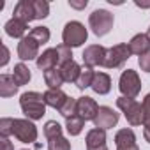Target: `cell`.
Instances as JSON below:
<instances>
[{
    "mask_svg": "<svg viewBox=\"0 0 150 150\" xmlns=\"http://www.w3.org/2000/svg\"><path fill=\"white\" fill-rule=\"evenodd\" d=\"M21 111L28 120H41L46 115V103L44 96L39 92H25L20 97Z\"/></svg>",
    "mask_w": 150,
    "mask_h": 150,
    "instance_id": "6da1fadb",
    "label": "cell"
},
{
    "mask_svg": "<svg viewBox=\"0 0 150 150\" xmlns=\"http://www.w3.org/2000/svg\"><path fill=\"white\" fill-rule=\"evenodd\" d=\"M87 37H88V32H87L85 25L80 21H69V23H65V27L62 30V41L69 48L81 46L87 41Z\"/></svg>",
    "mask_w": 150,
    "mask_h": 150,
    "instance_id": "7a4b0ae2",
    "label": "cell"
},
{
    "mask_svg": "<svg viewBox=\"0 0 150 150\" xmlns=\"http://www.w3.org/2000/svg\"><path fill=\"white\" fill-rule=\"evenodd\" d=\"M117 106L122 110V113L125 115L127 122L136 127V125H141L143 124V106L141 103H138L136 99H131V97H118L117 99Z\"/></svg>",
    "mask_w": 150,
    "mask_h": 150,
    "instance_id": "3957f363",
    "label": "cell"
},
{
    "mask_svg": "<svg viewBox=\"0 0 150 150\" xmlns=\"http://www.w3.org/2000/svg\"><path fill=\"white\" fill-rule=\"evenodd\" d=\"M113 14L106 9H96L90 16H88V25L92 28V32L101 37V35H106L111 28H113Z\"/></svg>",
    "mask_w": 150,
    "mask_h": 150,
    "instance_id": "277c9868",
    "label": "cell"
},
{
    "mask_svg": "<svg viewBox=\"0 0 150 150\" xmlns=\"http://www.w3.org/2000/svg\"><path fill=\"white\" fill-rule=\"evenodd\" d=\"M118 90L122 92L124 97H138V94L141 92V80L138 76V72L132 69H127L120 74V80H118Z\"/></svg>",
    "mask_w": 150,
    "mask_h": 150,
    "instance_id": "5b68a950",
    "label": "cell"
},
{
    "mask_svg": "<svg viewBox=\"0 0 150 150\" xmlns=\"http://www.w3.org/2000/svg\"><path fill=\"white\" fill-rule=\"evenodd\" d=\"M131 55H132V53H131V50H129V44H125V42L115 44V46L110 48L108 53H106L104 67H106V69H118V67H122V65L127 62V58H129Z\"/></svg>",
    "mask_w": 150,
    "mask_h": 150,
    "instance_id": "8992f818",
    "label": "cell"
},
{
    "mask_svg": "<svg viewBox=\"0 0 150 150\" xmlns=\"http://www.w3.org/2000/svg\"><path fill=\"white\" fill-rule=\"evenodd\" d=\"M13 134L21 143H34L37 139V127L28 118H14V129Z\"/></svg>",
    "mask_w": 150,
    "mask_h": 150,
    "instance_id": "52a82bcc",
    "label": "cell"
},
{
    "mask_svg": "<svg viewBox=\"0 0 150 150\" xmlns=\"http://www.w3.org/2000/svg\"><path fill=\"white\" fill-rule=\"evenodd\" d=\"M39 42L28 34L18 42V58L20 60H37L39 58Z\"/></svg>",
    "mask_w": 150,
    "mask_h": 150,
    "instance_id": "ba28073f",
    "label": "cell"
},
{
    "mask_svg": "<svg viewBox=\"0 0 150 150\" xmlns=\"http://www.w3.org/2000/svg\"><path fill=\"white\" fill-rule=\"evenodd\" d=\"M106 53L108 50L101 44H90L85 48L83 51V64L85 67H96V65H104V60H106Z\"/></svg>",
    "mask_w": 150,
    "mask_h": 150,
    "instance_id": "9c48e42d",
    "label": "cell"
},
{
    "mask_svg": "<svg viewBox=\"0 0 150 150\" xmlns=\"http://www.w3.org/2000/svg\"><path fill=\"white\" fill-rule=\"evenodd\" d=\"M118 118H120V115H118L113 108H110V106H101L99 111H97V117L94 118V125H96L97 129L106 131V129L115 127V125L118 124Z\"/></svg>",
    "mask_w": 150,
    "mask_h": 150,
    "instance_id": "30bf717a",
    "label": "cell"
},
{
    "mask_svg": "<svg viewBox=\"0 0 150 150\" xmlns=\"http://www.w3.org/2000/svg\"><path fill=\"white\" fill-rule=\"evenodd\" d=\"M99 104L96 103V99L88 97V96H83L78 99V115L87 122V120H92L97 117V111H99Z\"/></svg>",
    "mask_w": 150,
    "mask_h": 150,
    "instance_id": "8fae6325",
    "label": "cell"
},
{
    "mask_svg": "<svg viewBox=\"0 0 150 150\" xmlns=\"http://www.w3.org/2000/svg\"><path fill=\"white\" fill-rule=\"evenodd\" d=\"M85 141H87V150H110L106 145V131L103 129H97V127L90 129L87 132Z\"/></svg>",
    "mask_w": 150,
    "mask_h": 150,
    "instance_id": "7c38bea8",
    "label": "cell"
},
{
    "mask_svg": "<svg viewBox=\"0 0 150 150\" xmlns=\"http://www.w3.org/2000/svg\"><path fill=\"white\" fill-rule=\"evenodd\" d=\"M13 18H18L25 23L35 20V14H34V2L32 0H20V2L14 6V11H13Z\"/></svg>",
    "mask_w": 150,
    "mask_h": 150,
    "instance_id": "4fadbf2b",
    "label": "cell"
},
{
    "mask_svg": "<svg viewBox=\"0 0 150 150\" xmlns=\"http://www.w3.org/2000/svg\"><path fill=\"white\" fill-rule=\"evenodd\" d=\"M35 64H37V67L41 69V71H50V69H53V67H57V64H58V53H57V48H48V50H44L41 55H39V58L35 60Z\"/></svg>",
    "mask_w": 150,
    "mask_h": 150,
    "instance_id": "5bb4252c",
    "label": "cell"
},
{
    "mask_svg": "<svg viewBox=\"0 0 150 150\" xmlns=\"http://www.w3.org/2000/svg\"><path fill=\"white\" fill-rule=\"evenodd\" d=\"M129 50H131L132 55H138V57L148 53L150 51V39H148V35L146 34H136L129 41Z\"/></svg>",
    "mask_w": 150,
    "mask_h": 150,
    "instance_id": "9a60e30c",
    "label": "cell"
},
{
    "mask_svg": "<svg viewBox=\"0 0 150 150\" xmlns=\"http://www.w3.org/2000/svg\"><path fill=\"white\" fill-rule=\"evenodd\" d=\"M44 103H46V106H51V108H55V110H60L62 106H64V103L67 101V94L65 92H62L60 88H48L44 94Z\"/></svg>",
    "mask_w": 150,
    "mask_h": 150,
    "instance_id": "2e32d148",
    "label": "cell"
},
{
    "mask_svg": "<svg viewBox=\"0 0 150 150\" xmlns=\"http://www.w3.org/2000/svg\"><path fill=\"white\" fill-rule=\"evenodd\" d=\"M27 27H28V23H25V21H21V20H18V18H11L7 23H6V34L9 35V37H13V39H23L25 37V32H27Z\"/></svg>",
    "mask_w": 150,
    "mask_h": 150,
    "instance_id": "e0dca14e",
    "label": "cell"
},
{
    "mask_svg": "<svg viewBox=\"0 0 150 150\" xmlns=\"http://www.w3.org/2000/svg\"><path fill=\"white\" fill-rule=\"evenodd\" d=\"M58 69H60V72H62V78H64L65 83H76V80L80 78V72H81L80 64L74 62V60L65 62V64L60 65Z\"/></svg>",
    "mask_w": 150,
    "mask_h": 150,
    "instance_id": "ac0fdd59",
    "label": "cell"
},
{
    "mask_svg": "<svg viewBox=\"0 0 150 150\" xmlns=\"http://www.w3.org/2000/svg\"><path fill=\"white\" fill-rule=\"evenodd\" d=\"M90 88L96 94H99V96H106L111 90V78L108 76L106 72H96V78H94Z\"/></svg>",
    "mask_w": 150,
    "mask_h": 150,
    "instance_id": "d6986e66",
    "label": "cell"
},
{
    "mask_svg": "<svg viewBox=\"0 0 150 150\" xmlns=\"http://www.w3.org/2000/svg\"><path fill=\"white\" fill-rule=\"evenodd\" d=\"M18 92V85L13 78V74H2L0 76V96L2 97H13Z\"/></svg>",
    "mask_w": 150,
    "mask_h": 150,
    "instance_id": "ffe728a7",
    "label": "cell"
},
{
    "mask_svg": "<svg viewBox=\"0 0 150 150\" xmlns=\"http://www.w3.org/2000/svg\"><path fill=\"white\" fill-rule=\"evenodd\" d=\"M115 145L117 148L120 146H131V145H136V134L132 129L125 127V129H120L117 134H115Z\"/></svg>",
    "mask_w": 150,
    "mask_h": 150,
    "instance_id": "44dd1931",
    "label": "cell"
},
{
    "mask_svg": "<svg viewBox=\"0 0 150 150\" xmlns=\"http://www.w3.org/2000/svg\"><path fill=\"white\" fill-rule=\"evenodd\" d=\"M13 78H14V81H16V85H18V87L27 85V83L30 81V78H32L30 69H28L23 62H21V64H16V65H14V69H13Z\"/></svg>",
    "mask_w": 150,
    "mask_h": 150,
    "instance_id": "7402d4cb",
    "label": "cell"
},
{
    "mask_svg": "<svg viewBox=\"0 0 150 150\" xmlns=\"http://www.w3.org/2000/svg\"><path fill=\"white\" fill-rule=\"evenodd\" d=\"M44 83H46L50 88H60V87L65 83V81H64V78H62L60 69L53 67V69L46 71V72H44Z\"/></svg>",
    "mask_w": 150,
    "mask_h": 150,
    "instance_id": "603a6c76",
    "label": "cell"
},
{
    "mask_svg": "<svg viewBox=\"0 0 150 150\" xmlns=\"http://www.w3.org/2000/svg\"><path fill=\"white\" fill-rule=\"evenodd\" d=\"M94 78H96V72H94V69H92V67H81L80 78L76 80V83H74V85H76L80 90H85V88L92 87Z\"/></svg>",
    "mask_w": 150,
    "mask_h": 150,
    "instance_id": "cb8c5ba5",
    "label": "cell"
},
{
    "mask_svg": "<svg viewBox=\"0 0 150 150\" xmlns=\"http://www.w3.org/2000/svg\"><path fill=\"white\" fill-rule=\"evenodd\" d=\"M83 125H85V120L80 115H74V117L65 120V129H67V132L71 136H78L83 131Z\"/></svg>",
    "mask_w": 150,
    "mask_h": 150,
    "instance_id": "d4e9b609",
    "label": "cell"
},
{
    "mask_svg": "<svg viewBox=\"0 0 150 150\" xmlns=\"http://www.w3.org/2000/svg\"><path fill=\"white\" fill-rule=\"evenodd\" d=\"M58 111H60V115H62L65 120L71 118V117H74V115H78V99L67 97V101L64 103V106H62Z\"/></svg>",
    "mask_w": 150,
    "mask_h": 150,
    "instance_id": "484cf974",
    "label": "cell"
},
{
    "mask_svg": "<svg viewBox=\"0 0 150 150\" xmlns=\"http://www.w3.org/2000/svg\"><path fill=\"white\" fill-rule=\"evenodd\" d=\"M44 136L48 139H53L57 136H62V125L57 120H48L44 124Z\"/></svg>",
    "mask_w": 150,
    "mask_h": 150,
    "instance_id": "4316f807",
    "label": "cell"
},
{
    "mask_svg": "<svg viewBox=\"0 0 150 150\" xmlns=\"http://www.w3.org/2000/svg\"><path fill=\"white\" fill-rule=\"evenodd\" d=\"M34 2V14L35 20H44L50 14V4L46 0H32Z\"/></svg>",
    "mask_w": 150,
    "mask_h": 150,
    "instance_id": "83f0119b",
    "label": "cell"
},
{
    "mask_svg": "<svg viewBox=\"0 0 150 150\" xmlns=\"http://www.w3.org/2000/svg\"><path fill=\"white\" fill-rule=\"evenodd\" d=\"M30 35H32L39 44H46V42L50 41V37H51L48 27H35V28L30 30Z\"/></svg>",
    "mask_w": 150,
    "mask_h": 150,
    "instance_id": "f1b7e54d",
    "label": "cell"
},
{
    "mask_svg": "<svg viewBox=\"0 0 150 150\" xmlns=\"http://www.w3.org/2000/svg\"><path fill=\"white\" fill-rule=\"evenodd\" d=\"M48 150H71V143L64 136H57L53 139H48Z\"/></svg>",
    "mask_w": 150,
    "mask_h": 150,
    "instance_id": "f546056e",
    "label": "cell"
},
{
    "mask_svg": "<svg viewBox=\"0 0 150 150\" xmlns=\"http://www.w3.org/2000/svg\"><path fill=\"white\" fill-rule=\"evenodd\" d=\"M57 53H58V64L64 65L65 62L72 60V48H69L67 44H58L57 46Z\"/></svg>",
    "mask_w": 150,
    "mask_h": 150,
    "instance_id": "4dcf8cb0",
    "label": "cell"
},
{
    "mask_svg": "<svg viewBox=\"0 0 150 150\" xmlns=\"http://www.w3.org/2000/svg\"><path fill=\"white\" fill-rule=\"evenodd\" d=\"M13 129H14V118L4 117L0 120V136L2 138H9L13 134Z\"/></svg>",
    "mask_w": 150,
    "mask_h": 150,
    "instance_id": "1f68e13d",
    "label": "cell"
},
{
    "mask_svg": "<svg viewBox=\"0 0 150 150\" xmlns=\"http://www.w3.org/2000/svg\"><path fill=\"white\" fill-rule=\"evenodd\" d=\"M141 106H143V127H150V92L145 96Z\"/></svg>",
    "mask_w": 150,
    "mask_h": 150,
    "instance_id": "d6a6232c",
    "label": "cell"
},
{
    "mask_svg": "<svg viewBox=\"0 0 150 150\" xmlns=\"http://www.w3.org/2000/svg\"><path fill=\"white\" fill-rule=\"evenodd\" d=\"M138 64H139L141 71L150 72V51H148V53H145V55H141V57L138 58Z\"/></svg>",
    "mask_w": 150,
    "mask_h": 150,
    "instance_id": "836d02e7",
    "label": "cell"
},
{
    "mask_svg": "<svg viewBox=\"0 0 150 150\" xmlns=\"http://www.w3.org/2000/svg\"><path fill=\"white\" fill-rule=\"evenodd\" d=\"M69 6H71L72 9H85V7L88 6V2H87V0H81V2H74V0H69Z\"/></svg>",
    "mask_w": 150,
    "mask_h": 150,
    "instance_id": "e575fe53",
    "label": "cell"
},
{
    "mask_svg": "<svg viewBox=\"0 0 150 150\" xmlns=\"http://www.w3.org/2000/svg\"><path fill=\"white\" fill-rule=\"evenodd\" d=\"M2 51H4V57H2V62H0V65H7V62H9V50H7V46L6 44H2Z\"/></svg>",
    "mask_w": 150,
    "mask_h": 150,
    "instance_id": "d590c367",
    "label": "cell"
},
{
    "mask_svg": "<svg viewBox=\"0 0 150 150\" xmlns=\"http://www.w3.org/2000/svg\"><path fill=\"white\" fill-rule=\"evenodd\" d=\"M0 145H2V148H0V150H14L13 143H11L7 138H2V143H0Z\"/></svg>",
    "mask_w": 150,
    "mask_h": 150,
    "instance_id": "8d00e7d4",
    "label": "cell"
},
{
    "mask_svg": "<svg viewBox=\"0 0 150 150\" xmlns=\"http://www.w3.org/2000/svg\"><path fill=\"white\" fill-rule=\"evenodd\" d=\"M143 138H145V141L150 143V127H143Z\"/></svg>",
    "mask_w": 150,
    "mask_h": 150,
    "instance_id": "74e56055",
    "label": "cell"
},
{
    "mask_svg": "<svg viewBox=\"0 0 150 150\" xmlns=\"http://www.w3.org/2000/svg\"><path fill=\"white\" fill-rule=\"evenodd\" d=\"M117 150H139V148H138V145H131V146H120Z\"/></svg>",
    "mask_w": 150,
    "mask_h": 150,
    "instance_id": "f35d334b",
    "label": "cell"
},
{
    "mask_svg": "<svg viewBox=\"0 0 150 150\" xmlns=\"http://www.w3.org/2000/svg\"><path fill=\"white\" fill-rule=\"evenodd\" d=\"M146 35H148V39H150V28H148V30H146Z\"/></svg>",
    "mask_w": 150,
    "mask_h": 150,
    "instance_id": "ab89813d",
    "label": "cell"
},
{
    "mask_svg": "<svg viewBox=\"0 0 150 150\" xmlns=\"http://www.w3.org/2000/svg\"><path fill=\"white\" fill-rule=\"evenodd\" d=\"M23 150H25V148H23Z\"/></svg>",
    "mask_w": 150,
    "mask_h": 150,
    "instance_id": "60d3db41",
    "label": "cell"
}]
</instances>
